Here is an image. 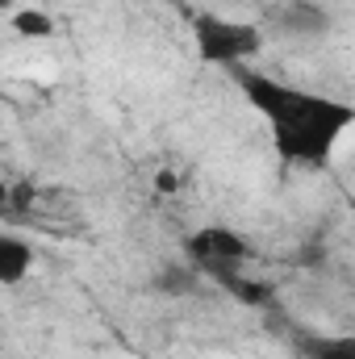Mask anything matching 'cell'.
<instances>
[{
	"label": "cell",
	"mask_w": 355,
	"mask_h": 359,
	"mask_svg": "<svg viewBox=\"0 0 355 359\" xmlns=\"http://www.w3.org/2000/svg\"><path fill=\"white\" fill-rule=\"evenodd\" d=\"M239 88L247 96V104L267 121L276 155L288 163H301V168L326 163L335 155L339 138L355 126V104L272 80L260 72H243Z\"/></svg>",
	"instance_id": "obj_1"
},
{
	"label": "cell",
	"mask_w": 355,
	"mask_h": 359,
	"mask_svg": "<svg viewBox=\"0 0 355 359\" xmlns=\"http://www.w3.org/2000/svg\"><path fill=\"white\" fill-rule=\"evenodd\" d=\"M192 42H196L201 63H209V67H243L247 59H255L264 50V29L255 21H243V17L201 13L192 21Z\"/></svg>",
	"instance_id": "obj_2"
},
{
	"label": "cell",
	"mask_w": 355,
	"mask_h": 359,
	"mask_svg": "<svg viewBox=\"0 0 355 359\" xmlns=\"http://www.w3.org/2000/svg\"><path fill=\"white\" fill-rule=\"evenodd\" d=\"M188 255H192L201 268H209L213 276H226L234 264H243V259L251 255V247H247L243 234H234V230H226V226H205V230H196V234L188 238Z\"/></svg>",
	"instance_id": "obj_3"
},
{
	"label": "cell",
	"mask_w": 355,
	"mask_h": 359,
	"mask_svg": "<svg viewBox=\"0 0 355 359\" xmlns=\"http://www.w3.org/2000/svg\"><path fill=\"white\" fill-rule=\"evenodd\" d=\"M29 271H34V247H29L17 230H4V234H0V280L13 288V284H21Z\"/></svg>",
	"instance_id": "obj_4"
},
{
	"label": "cell",
	"mask_w": 355,
	"mask_h": 359,
	"mask_svg": "<svg viewBox=\"0 0 355 359\" xmlns=\"http://www.w3.org/2000/svg\"><path fill=\"white\" fill-rule=\"evenodd\" d=\"M276 17H280V25H284L288 34H297V38H318V34L330 29V13H322V8L309 4V0H293V4H284Z\"/></svg>",
	"instance_id": "obj_5"
},
{
	"label": "cell",
	"mask_w": 355,
	"mask_h": 359,
	"mask_svg": "<svg viewBox=\"0 0 355 359\" xmlns=\"http://www.w3.org/2000/svg\"><path fill=\"white\" fill-rule=\"evenodd\" d=\"M8 25H13V34H21V38H51V34H55V21H51V13H42V8H13V13H8Z\"/></svg>",
	"instance_id": "obj_6"
},
{
	"label": "cell",
	"mask_w": 355,
	"mask_h": 359,
	"mask_svg": "<svg viewBox=\"0 0 355 359\" xmlns=\"http://www.w3.org/2000/svg\"><path fill=\"white\" fill-rule=\"evenodd\" d=\"M314 359H355V334H339L314 347Z\"/></svg>",
	"instance_id": "obj_7"
},
{
	"label": "cell",
	"mask_w": 355,
	"mask_h": 359,
	"mask_svg": "<svg viewBox=\"0 0 355 359\" xmlns=\"http://www.w3.org/2000/svg\"><path fill=\"white\" fill-rule=\"evenodd\" d=\"M239 4H243V0H239Z\"/></svg>",
	"instance_id": "obj_8"
}]
</instances>
